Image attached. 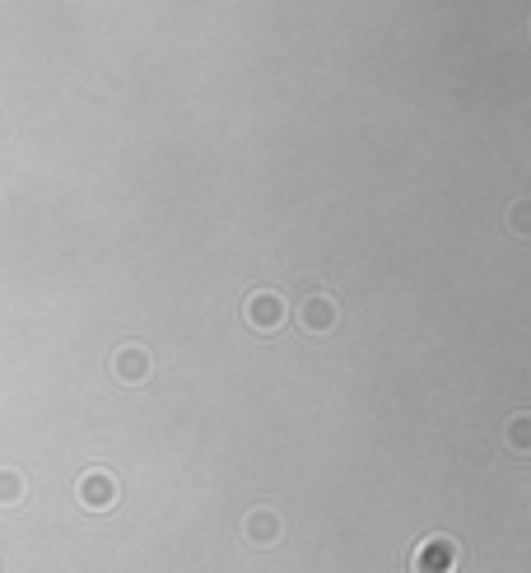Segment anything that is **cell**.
Masks as SVG:
<instances>
[{"label":"cell","instance_id":"cell-1","mask_svg":"<svg viewBox=\"0 0 531 573\" xmlns=\"http://www.w3.org/2000/svg\"><path fill=\"white\" fill-rule=\"evenodd\" d=\"M285 317H289L285 294H275V289H252V294H247V303H243V322H247L252 331L271 336V331L285 327Z\"/></svg>","mask_w":531,"mask_h":573},{"label":"cell","instance_id":"cell-2","mask_svg":"<svg viewBox=\"0 0 531 573\" xmlns=\"http://www.w3.org/2000/svg\"><path fill=\"white\" fill-rule=\"evenodd\" d=\"M457 569H462V546L452 536H424L415 546L410 573H457Z\"/></svg>","mask_w":531,"mask_h":573},{"label":"cell","instance_id":"cell-3","mask_svg":"<svg viewBox=\"0 0 531 573\" xmlns=\"http://www.w3.org/2000/svg\"><path fill=\"white\" fill-rule=\"evenodd\" d=\"M280 536H285V518H280L275 508H252L243 518V541L252 550H271Z\"/></svg>","mask_w":531,"mask_h":573},{"label":"cell","instance_id":"cell-4","mask_svg":"<svg viewBox=\"0 0 531 573\" xmlns=\"http://www.w3.org/2000/svg\"><path fill=\"white\" fill-rule=\"evenodd\" d=\"M75 499H80L84 508H94V513H108L112 504H117V480L108 476V471H84L80 485H75Z\"/></svg>","mask_w":531,"mask_h":573},{"label":"cell","instance_id":"cell-5","mask_svg":"<svg viewBox=\"0 0 531 573\" xmlns=\"http://www.w3.org/2000/svg\"><path fill=\"white\" fill-rule=\"evenodd\" d=\"M299 322H303V331H313V336H327V331H336V322H341V308H336V299L331 294H308L303 299V308H299Z\"/></svg>","mask_w":531,"mask_h":573},{"label":"cell","instance_id":"cell-6","mask_svg":"<svg viewBox=\"0 0 531 573\" xmlns=\"http://www.w3.org/2000/svg\"><path fill=\"white\" fill-rule=\"evenodd\" d=\"M112 373L122 382H131V387L145 382L150 378V350H145V345H122V350L112 355Z\"/></svg>","mask_w":531,"mask_h":573},{"label":"cell","instance_id":"cell-7","mask_svg":"<svg viewBox=\"0 0 531 573\" xmlns=\"http://www.w3.org/2000/svg\"><path fill=\"white\" fill-rule=\"evenodd\" d=\"M24 494H28L24 476H19L14 466H0V508H14V504H24Z\"/></svg>","mask_w":531,"mask_h":573},{"label":"cell","instance_id":"cell-8","mask_svg":"<svg viewBox=\"0 0 531 573\" xmlns=\"http://www.w3.org/2000/svg\"><path fill=\"white\" fill-rule=\"evenodd\" d=\"M508 443H513V452H527V415H513V424H508Z\"/></svg>","mask_w":531,"mask_h":573}]
</instances>
